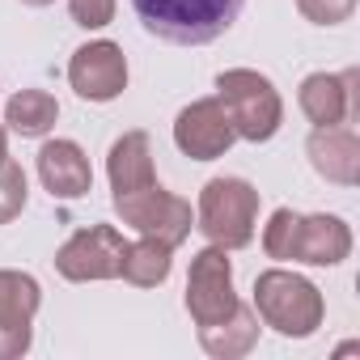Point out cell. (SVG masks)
I'll use <instances>...</instances> for the list:
<instances>
[{
	"label": "cell",
	"instance_id": "9",
	"mask_svg": "<svg viewBox=\"0 0 360 360\" xmlns=\"http://www.w3.org/2000/svg\"><path fill=\"white\" fill-rule=\"evenodd\" d=\"M233 140H238V131H233L221 98H195L174 119V144L191 161H217L233 148Z\"/></svg>",
	"mask_w": 360,
	"mask_h": 360
},
{
	"label": "cell",
	"instance_id": "17",
	"mask_svg": "<svg viewBox=\"0 0 360 360\" xmlns=\"http://www.w3.org/2000/svg\"><path fill=\"white\" fill-rule=\"evenodd\" d=\"M169 267H174V246H165L157 238H140V242H127L119 276L136 288H157L169 280Z\"/></svg>",
	"mask_w": 360,
	"mask_h": 360
},
{
	"label": "cell",
	"instance_id": "1",
	"mask_svg": "<svg viewBox=\"0 0 360 360\" xmlns=\"http://www.w3.org/2000/svg\"><path fill=\"white\" fill-rule=\"evenodd\" d=\"M246 0H131L144 30L174 47H204L221 39Z\"/></svg>",
	"mask_w": 360,
	"mask_h": 360
},
{
	"label": "cell",
	"instance_id": "4",
	"mask_svg": "<svg viewBox=\"0 0 360 360\" xmlns=\"http://www.w3.org/2000/svg\"><path fill=\"white\" fill-rule=\"evenodd\" d=\"M255 225H259V191L246 178H212L200 191V233L212 246L225 250H242L255 242Z\"/></svg>",
	"mask_w": 360,
	"mask_h": 360
},
{
	"label": "cell",
	"instance_id": "20",
	"mask_svg": "<svg viewBox=\"0 0 360 360\" xmlns=\"http://www.w3.org/2000/svg\"><path fill=\"white\" fill-rule=\"evenodd\" d=\"M297 221H301V212H292V208H276L271 212V221L263 225V250H267V259H280V263L292 259Z\"/></svg>",
	"mask_w": 360,
	"mask_h": 360
},
{
	"label": "cell",
	"instance_id": "8",
	"mask_svg": "<svg viewBox=\"0 0 360 360\" xmlns=\"http://www.w3.org/2000/svg\"><path fill=\"white\" fill-rule=\"evenodd\" d=\"M68 85L85 102H115L127 89V56L110 39H94L72 51L68 60Z\"/></svg>",
	"mask_w": 360,
	"mask_h": 360
},
{
	"label": "cell",
	"instance_id": "3",
	"mask_svg": "<svg viewBox=\"0 0 360 360\" xmlns=\"http://www.w3.org/2000/svg\"><path fill=\"white\" fill-rule=\"evenodd\" d=\"M217 98L229 110V123H233L238 140L263 144L284 123V102H280L271 77H263L255 68H225L217 77Z\"/></svg>",
	"mask_w": 360,
	"mask_h": 360
},
{
	"label": "cell",
	"instance_id": "6",
	"mask_svg": "<svg viewBox=\"0 0 360 360\" xmlns=\"http://www.w3.org/2000/svg\"><path fill=\"white\" fill-rule=\"evenodd\" d=\"M238 292H233V259L225 246H204L191 259L187 271V314L195 318V326H212L225 322L238 309Z\"/></svg>",
	"mask_w": 360,
	"mask_h": 360
},
{
	"label": "cell",
	"instance_id": "13",
	"mask_svg": "<svg viewBox=\"0 0 360 360\" xmlns=\"http://www.w3.org/2000/svg\"><path fill=\"white\" fill-rule=\"evenodd\" d=\"M352 255V229L343 217H301L297 221V238H292V263H309V267H339Z\"/></svg>",
	"mask_w": 360,
	"mask_h": 360
},
{
	"label": "cell",
	"instance_id": "24",
	"mask_svg": "<svg viewBox=\"0 0 360 360\" xmlns=\"http://www.w3.org/2000/svg\"><path fill=\"white\" fill-rule=\"evenodd\" d=\"M9 157V136H5V127H0V161Z\"/></svg>",
	"mask_w": 360,
	"mask_h": 360
},
{
	"label": "cell",
	"instance_id": "14",
	"mask_svg": "<svg viewBox=\"0 0 360 360\" xmlns=\"http://www.w3.org/2000/svg\"><path fill=\"white\" fill-rule=\"evenodd\" d=\"M106 174H110V191L115 195H127V191H140V187L157 183L148 131H123L106 153Z\"/></svg>",
	"mask_w": 360,
	"mask_h": 360
},
{
	"label": "cell",
	"instance_id": "16",
	"mask_svg": "<svg viewBox=\"0 0 360 360\" xmlns=\"http://www.w3.org/2000/svg\"><path fill=\"white\" fill-rule=\"evenodd\" d=\"M60 119V102L47 94V89H22L5 102V123L9 131H18L22 140H39L56 127Z\"/></svg>",
	"mask_w": 360,
	"mask_h": 360
},
{
	"label": "cell",
	"instance_id": "2",
	"mask_svg": "<svg viewBox=\"0 0 360 360\" xmlns=\"http://www.w3.org/2000/svg\"><path fill=\"white\" fill-rule=\"evenodd\" d=\"M255 314L284 339H309L326 318V301L305 276L271 267L255 280Z\"/></svg>",
	"mask_w": 360,
	"mask_h": 360
},
{
	"label": "cell",
	"instance_id": "21",
	"mask_svg": "<svg viewBox=\"0 0 360 360\" xmlns=\"http://www.w3.org/2000/svg\"><path fill=\"white\" fill-rule=\"evenodd\" d=\"M297 9L314 26H339L356 13V0H297Z\"/></svg>",
	"mask_w": 360,
	"mask_h": 360
},
{
	"label": "cell",
	"instance_id": "10",
	"mask_svg": "<svg viewBox=\"0 0 360 360\" xmlns=\"http://www.w3.org/2000/svg\"><path fill=\"white\" fill-rule=\"evenodd\" d=\"M297 102L314 127H335L352 115H360L356 98V68L347 72H309L297 89Z\"/></svg>",
	"mask_w": 360,
	"mask_h": 360
},
{
	"label": "cell",
	"instance_id": "18",
	"mask_svg": "<svg viewBox=\"0 0 360 360\" xmlns=\"http://www.w3.org/2000/svg\"><path fill=\"white\" fill-rule=\"evenodd\" d=\"M43 288L26 271H0V322H34Z\"/></svg>",
	"mask_w": 360,
	"mask_h": 360
},
{
	"label": "cell",
	"instance_id": "11",
	"mask_svg": "<svg viewBox=\"0 0 360 360\" xmlns=\"http://www.w3.org/2000/svg\"><path fill=\"white\" fill-rule=\"evenodd\" d=\"M309 165L318 169V178L335 187H356L360 183V140L352 127L335 123V127H314L305 140Z\"/></svg>",
	"mask_w": 360,
	"mask_h": 360
},
{
	"label": "cell",
	"instance_id": "15",
	"mask_svg": "<svg viewBox=\"0 0 360 360\" xmlns=\"http://www.w3.org/2000/svg\"><path fill=\"white\" fill-rule=\"evenodd\" d=\"M200 343H204V352L217 356V360H238V356H246V352L259 343V314L246 309V305H238L225 322L200 326Z\"/></svg>",
	"mask_w": 360,
	"mask_h": 360
},
{
	"label": "cell",
	"instance_id": "22",
	"mask_svg": "<svg viewBox=\"0 0 360 360\" xmlns=\"http://www.w3.org/2000/svg\"><path fill=\"white\" fill-rule=\"evenodd\" d=\"M68 13L85 30H102L115 22V0H68Z\"/></svg>",
	"mask_w": 360,
	"mask_h": 360
},
{
	"label": "cell",
	"instance_id": "23",
	"mask_svg": "<svg viewBox=\"0 0 360 360\" xmlns=\"http://www.w3.org/2000/svg\"><path fill=\"white\" fill-rule=\"evenodd\" d=\"M30 343H34V326L30 322H0V360L26 356Z\"/></svg>",
	"mask_w": 360,
	"mask_h": 360
},
{
	"label": "cell",
	"instance_id": "19",
	"mask_svg": "<svg viewBox=\"0 0 360 360\" xmlns=\"http://www.w3.org/2000/svg\"><path fill=\"white\" fill-rule=\"evenodd\" d=\"M26 200H30L26 169L13 157H5V161H0V225H9L13 217H22Z\"/></svg>",
	"mask_w": 360,
	"mask_h": 360
},
{
	"label": "cell",
	"instance_id": "5",
	"mask_svg": "<svg viewBox=\"0 0 360 360\" xmlns=\"http://www.w3.org/2000/svg\"><path fill=\"white\" fill-rule=\"evenodd\" d=\"M110 200H115V212L123 217V225H131L144 238H157L165 246H183L191 238V204L165 191L161 183H148L140 191L110 195Z\"/></svg>",
	"mask_w": 360,
	"mask_h": 360
},
{
	"label": "cell",
	"instance_id": "7",
	"mask_svg": "<svg viewBox=\"0 0 360 360\" xmlns=\"http://www.w3.org/2000/svg\"><path fill=\"white\" fill-rule=\"evenodd\" d=\"M123 250H127V242L115 225H89V229H77L56 250V271L72 284L115 280L123 267Z\"/></svg>",
	"mask_w": 360,
	"mask_h": 360
},
{
	"label": "cell",
	"instance_id": "25",
	"mask_svg": "<svg viewBox=\"0 0 360 360\" xmlns=\"http://www.w3.org/2000/svg\"><path fill=\"white\" fill-rule=\"evenodd\" d=\"M22 5H30V9H43V5H51V0H22Z\"/></svg>",
	"mask_w": 360,
	"mask_h": 360
},
{
	"label": "cell",
	"instance_id": "12",
	"mask_svg": "<svg viewBox=\"0 0 360 360\" xmlns=\"http://www.w3.org/2000/svg\"><path fill=\"white\" fill-rule=\"evenodd\" d=\"M39 178L51 191V200H81L94 187L89 157L77 140H47L39 148Z\"/></svg>",
	"mask_w": 360,
	"mask_h": 360
}]
</instances>
